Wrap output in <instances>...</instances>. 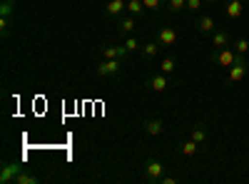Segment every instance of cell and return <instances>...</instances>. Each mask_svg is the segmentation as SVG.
Here are the masks:
<instances>
[{
	"label": "cell",
	"instance_id": "1",
	"mask_svg": "<svg viewBox=\"0 0 249 184\" xmlns=\"http://www.w3.org/2000/svg\"><path fill=\"white\" fill-rule=\"evenodd\" d=\"M167 172V167H164V162L157 159V157H147L142 162V177L144 182H150V184H160L162 174Z\"/></svg>",
	"mask_w": 249,
	"mask_h": 184
},
{
	"label": "cell",
	"instance_id": "2",
	"mask_svg": "<svg viewBox=\"0 0 249 184\" xmlns=\"http://www.w3.org/2000/svg\"><path fill=\"white\" fill-rule=\"evenodd\" d=\"M172 85V75H164V72H150L147 77H144V87H147L150 92H164Z\"/></svg>",
	"mask_w": 249,
	"mask_h": 184
},
{
	"label": "cell",
	"instance_id": "3",
	"mask_svg": "<svg viewBox=\"0 0 249 184\" xmlns=\"http://www.w3.org/2000/svg\"><path fill=\"white\" fill-rule=\"evenodd\" d=\"M122 70V60H110V57H100L95 63V75L97 77H115Z\"/></svg>",
	"mask_w": 249,
	"mask_h": 184
},
{
	"label": "cell",
	"instance_id": "4",
	"mask_svg": "<svg viewBox=\"0 0 249 184\" xmlns=\"http://www.w3.org/2000/svg\"><path fill=\"white\" fill-rule=\"evenodd\" d=\"M247 70H249V63H247V57L237 52L234 63L230 65V72H227V80H230V83H242V80L247 77Z\"/></svg>",
	"mask_w": 249,
	"mask_h": 184
},
{
	"label": "cell",
	"instance_id": "5",
	"mask_svg": "<svg viewBox=\"0 0 249 184\" xmlns=\"http://www.w3.org/2000/svg\"><path fill=\"white\" fill-rule=\"evenodd\" d=\"M234 57H237V50L232 45H227V48H219V50H212L210 60L217 65V67H230L234 63Z\"/></svg>",
	"mask_w": 249,
	"mask_h": 184
},
{
	"label": "cell",
	"instance_id": "6",
	"mask_svg": "<svg viewBox=\"0 0 249 184\" xmlns=\"http://www.w3.org/2000/svg\"><path fill=\"white\" fill-rule=\"evenodd\" d=\"M25 167L20 165V162H10V159H3V165H0V184H13L15 177L23 172Z\"/></svg>",
	"mask_w": 249,
	"mask_h": 184
},
{
	"label": "cell",
	"instance_id": "7",
	"mask_svg": "<svg viewBox=\"0 0 249 184\" xmlns=\"http://www.w3.org/2000/svg\"><path fill=\"white\" fill-rule=\"evenodd\" d=\"M142 132L147 134V137H160L164 132V122L160 115H150V117H144L142 119Z\"/></svg>",
	"mask_w": 249,
	"mask_h": 184
},
{
	"label": "cell",
	"instance_id": "8",
	"mask_svg": "<svg viewBox=\"0 0 249 184\" xmlns=\"http://www.w3.org/2000/svg\"><path fill=\"white\" fill-rule=\"evenodd\" d=\"M195 28H197V33H199V35H212V33L217 30L214 17H212L210 13H199V15H197V20H195Z\"/></svg>",
	"mask_w": 249,
	"mask_h": 184
},
{
	"label": "cell",
	"instance_id": "9",
	"mask_svg": "<svg viewBox=\"0 0 249 184\" xmlns=\"http://www.w3.org/2000/svg\"><path fill=\"white\" fill-rule=\"evenodd\" d=\"M100 57H110V60H127L130 57V50L124 48V45H102L100 50Z\"/></svg>",
	"mask_w": 249,
	"mask_h": 184
},
{
	"label": "cell",
	"instance_id": "10",
	"mask_svg": "<svg viewBox=\"0 0 249 184\" xmlns=\"http://www.w3.org/2000/svg\"><path fill=\"white\" fill-rule=\"evenodd\" d=\"M244 8H247V0H227V5H224V15L227 20H237L244 15Z\"/></svg>",
	"mask_w": 249,
	"mask_h": 184
},
{
	"label": "cell",
	"instance_id": "11",
	"mask_svg": "<svg viewBox=\"0 0 249 184\" xmlns=\"http://www.w3.org/2000/svg\"><path fill=\"white\" fill-rule=\"evenodd\" d=\"M124 13H127V0H107V3H105V15L107 17L117 20Z\"/></svg>",
	"mask_w": 249,
	"mask_h": 184
},
{
	"label": "cell",
	"instance_id": "12",
	"mask_svg": "<svg viewBox=\"0 0 249 184\" xmlns=\"http://www.w3.org/2000/svg\"><path fill=\"white\" fill-rule=\"evenodd\" d=\"M135 15H122V17H117L115 20V28H117V33L122 35V37H127V35H132V30H135Z\"/></svg>",
	"mask_w": 249,
	"mask_h": 184
},
{
	"label": "cell",
	"instance_id": "13",
	"mask_svg": "<svg viewBox=\"0 0 249 184\" xmlns=\"http://www.w3.org/2000/svg\"><path fill=\"white\" fill-rule=\"evenodd\" d=\"M157 40H160L162 48H172V45L177 43V30L170 28V25H162V28L157 30Z\"/></svg>",
	"mask_w": 249,
	"mask_h": 184
},
{
	"label": "cell",
	"instance_id": "14",
	"mask_svg": "<svg viewBox=\"0 0 249 184\" xmlns=\"http://www.w3.org/2000/svg\"><path fill=\"white\" fill-rule=\"evenodd\" d=\"M227 45H232V35H230V30H227V28H217V30L212 33V48L219 50V48H227Z\"/></svg>",
	"mask_w": 249,
	"mask_h": 184
},
{
	"label": "cell",
	"instance_id": "15",
	"mask_svg": "<svg viewBox=\"0 0 249 184\" xmlns=\"http://www.w3.org/2000/svg\"><path fill=\"white\" fill-rule=\"evenodd\" d=\"M160 50H162L160 40H150V43H144V45H142L140 55H142V60H144V63H150V60H155V57L160 55Z\"/></svg>",
	"mask_w": 249,
	"mask_h": 184
},
{
	"label": "cell",
	"instance_id": "16",
	"mask_svg": "<svg viewBox=\"0 0 249 184\" xmlns=\"http://www.w3.org/2000/svg\"><path fill=\"white\" fill-rule=\"evenodd\" d=\"M190 139H195L197 145H207V139H210V130H207L204 122H199V125H195V127H192Z\"/></svg>",
	"mask_w": 249,
	"mask_h": 184
},
{
	"label": "cell",
	"instance_id": "17",
	"mask_svg": "<svg viewBox=\"0 0 249 184\" xmlns=\"http://www.w3.org/2000/svg\"><path fill=\"white\" fill-rule=\"evenodd\" d=\"M199 150H202V145H197L195 139H187V142H182L179 145V152H182V157H197L199 154Z\"/></svg>",
	"mask_w": 249,
	"mask_h": 184
},
{
	"label": "cell",
	"instance_id": "18",
	"mask_svg": "<svg viewBox=\"0 0 249 184\" xmlns=\"http://www.w3.org/2000/svg\"><path fill=\"white\" fill-rule=\"evenodd\" d=\"M175 70H177V57H175V55H167V57H162V60H160V72H164V75H175Z\"/></svg>",
	"mask_w": 249,
	"mask_h": 184
},
{
	"label": "cell",
	"instance_id": "19",
	"mask_svg": "<svg viewBox=\"0 0 249 184\" xmlns=\"http://www.w3.org/2000/svg\"><path fill=\"white\" fill-rule=\"evenodd\" d=\"M127 13H130V15H135V17L140 20V17H144L147 8H144L142 0H127Z\"/></svg>",
	"mask_w": 249,
	"mask_h": 184
},
{
	"label": "cell",
	"instance_id": "20",
	"mask_svg": "<svg viewBox=\"0 0 249 184\" xmlns=\"http://www.w3.org/2000/svg\"><path fill=\"white\" fill-rule=\"evenodd\" d=\"M13 184H40V177L37 174H33V172H28V167L20 172L18 177H15V182Z\"/></svg>",
	"mask_w": 249,
	"mask_h": 184
},
{
	"label": "cell",
	"instance_id": "21",
	"mask_svg": "<svg viewBox=\"0 0 249 184\" xmlns=\"http://www.w3.org/2000/svg\"><path fill=\"white\" fill-rule=\"evenodd\" d=\"M232 48H234L239 55H247V52H249V37H247V35L234 37V40H232Z\"/></svg>",
	"mask_w": 249,
	"mask_h": 184
},
{
	"label": "cell",
	"instance_id": "22",
	"mask_svg": "<svg viewBox=\"0 0 249 184\" xmlns=\"http://www.w3.org/2000/svg\"><path fill=\"white\" fill-rule=\"evenodd\" d=\"M15 13V0H3L0 3V17H10Z\"/></svg>",
	"mask_w": 249,
	"mask_h": 184
},
{
	"label": "cell",
	"instance_id": "23",
	"mask_svg": "<svg viewBox=\"0 0 249 184\" xmlns=\"http://www.w3.org/2000/svg\"><path fill=\"white\" fill-rule=\"evenodd\" d=\"M144 3V8H147L150 13H160L164 5H167V0H142Z\"/></svg>",
	"mask_w": 249,
	"mask_h": 184
},
{
	"label": "cell",
	"instance_id": "24",
	"mask_svg": "<svg viewBox=\"0 0 249 184\" xmlns=\"http://www.w3.org/2000/svg\"><path fill=\"white\" fill-rule=\"evenodd\" d=\"M124 48H127L130 52H140L142 50V45H140V40L137 37H132V35H127V37H124V43H122Z\"/></svg>",
	"mask_w": 249,
	"mask_h": 184
},
{
	"label": "cell",
	"instance_id": "25",
	"mask_svg": "<svg viewBox=\"0 0 249 184\" xmlns=\"http://www.w3.org/2000/svg\"><path fill=\"white\" fill-rule=\"evenodd\" d=\"M187 10L192 15H199L204 10V0H187Z\"/></svg>",
	"mask_w": 249,
	"mask_h": 184
},
{
	"label": "cell",
	"instance_id": "26",
	"mask_svg": "<svg viewBox=\"0 0 249 184\" xmlns=\"http://www.w3.org/2000/svg\"><path fill=\"white\" fill-rule=\"evenodd\" d=\"M167 8H170V13H182V10H187V0H167Z\"/></svg>",
	"mask_w": 249,
	"mask_h": 184
},
{
	"label": "cell",
	"instance_id": "27",
	"mask_svg": "<svg viewBox=\"0 0 249 184\" xmlns=\"http://www.w3.org/2000/svg\"><path fill=\"white\" fill-rule=\"evenodd\" d=\"M0 35L3 37L10 35V17H0Z\"/></svg>",
	"mask_w": 249,
	"mask_h": 184
},
{
	"label": "cell",
	"instance_id": "28",
	"mask_svg": "<svg viewBox=\"0 0 249 184\" xmlns=\"http://www.w3.org/2000/svg\"><path fill=\"white\" fill-rule=\"evenodd\" d=\"M177 182H179L177 174H162V179H160V184H177Z\"/></svg>",
	"mask_w": 249,
	"mask_h": 184
},
{
	"label": "cell",
	"instance_id": "29",
	"mask_svg": "<svg viewBox=\"0 0 249 184\" xmlns=\"http://www.w3.org/2000/svg\"><path fill=\"white\" fill-rule=\"evenodd\" d=\"M217 3V0H204V5H214Z\"/></svg>",
	"mask_w": 249,
	"mask_h": 184
}]
</instances>
